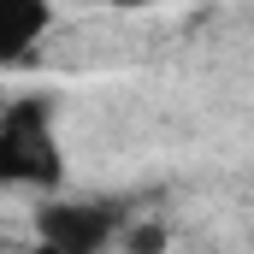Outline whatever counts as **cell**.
I'll use <instances>...</instances> for the list:
<instances>
[{"label":"cell","mask_w":254,"mask_h":254,"mask_svg":"<svg viewBox=\"0 0 254 254\" xmlns=\"http://www.w3.org/2000/svg\"><path fill=\"white\" fill-rule=\"evenodd\" d=\"M0 172L12 184H54L60 178V148L48 136V119L36 101H18L0 125Z\"/></svg>","instance_id":"obj_1"},{"label":"cell","mask_w":254,"mask_h":254,"mask_svg":"<svg viewBox=\"0 0 254 254\" xmlns=\"http://www.w3.org/2000/svg\"><path fill=\"white\" fill-rule=\"evenodd\" d=\"M42 243L48 254H101L107 243V213L101 207H42Z\"/></svg>","instance_id":"obj_2"},{"label":"cell","mask_w":254,"mask_h":254,"mask_svg":"<svg viewBox=\"0 0 254 254\" xmlns=\"http://www.w3.org/2000/svg\"><path fill=\"white\" fill-rule=\"evenodd\" d=\"M48 0H0V54L24 60L42 36H48Z\"/></svg>","instance_id":"obj_3"},{"label":"cell","mask_w":254,"mask_h":254,"mask_svg":"<svg viewBox=\"0 0 254 254\" xmlns=\"http://www.w3.org/2000/svg\"><path fill=\"white\" fill-rule=\"evenodd\" d=\"M160 249H166V231H160V225L130 231V254H160Z\"/></svg>","instance_id":"obj_4"},{"label":"cell","mask_w":254,"mask_h":254,"mask_svg":"<svg viewBox=\"0 0 254 254\" xmlns=\"http://www.w3.org/2000/svg\"><path fill=\"white\" fill-rule=\"evenodd\" d=\"M113 6H148V0H113Z\"/></svg>","instance_id":"obj_5"}]
</instances>
